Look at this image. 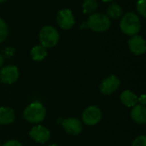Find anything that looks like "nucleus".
Wrapping results in <instances>:
<instances>
[{
  "label": "nucleus",
  "mask_w": 146,
  "mask_h": 146,
  "mask_svg": "<svg viewBox=\"0 0 146 146\" xmlns=\"http://www.w3.org/2000/svg\"><path fill=\"white\" fill-rule=\"evenodd\" d=\"M101 1L104 3H110V2H112L113 0H101Z\"/></svg>",
  "instance_id": "nucleus-25"
},
{
  "label": "nucleus",
  "mask_w": 146,
  "mask_h": 146,
  "mask_svg": "<svg viewBox=\"0 0 146 146\" xmlns=\"http://www.w3.org/2000/svg\"><path fill=\"white\" fill-rule=\"evenodd\" d=\"M7 0H0V3H4V2H6Z\"/></svg>",
  "instance_id": "nucleus-27"
},
{
  "label": "nucleus",
  "mask_w": 146,
  "mask_h": 146,
  "mask_svg": "<svg viewBox=\"0 0 146 146\" xmlns=\"http://www.w3.org/2000/svg\"><path fill=\"white\" fill-rule=\"evenodd\" d=\"M0 146H1V143H0Z\"/></svg>",
  "instance_id": "nucleus-28"
},
{
  "label": "nucleus",
  "mask_w": 146,
  "mask_h": 146,
  "mask_svg": "<svg viewBox=\"0 0 146 146\" xmlns=\"http://www.w3.org/2000/svg\"><path fill=\"white\" fill-rule=\"evenodd\" d=\"M15 48L11 47V46H9V47H6L2 51V56H3V58H6V59H9L11 57H13V56L15 55Z\"/></svg>",
  "instance_id": "nucleus-20"
},
{
  "label": "nucleus",
  "mask_w": 146,
  "mask_h": 146,
  "mask_svg": "<svg viewBox=\"0 0 146 146\" xmlns=\"http://www.w3.org/2000/svg\"><path fill=\"white\" fill-rule=\"evenodd\" d=\"M8 34H9V28L7 23L4 21V20L0 18V43L3 42L6 39Z\"/></svg>",
  "instance_id": "nucleus-18"
},
{
  "label": "nucleus",
  "mask_w": 146,
  "mask_h": 146,
  "mask_svg": "<svg viewBox=\"0 0 146 146\" xmlns=\"http://www.w3.org/2000/svg\"><path fill=\"white\" fill-rule=\"evenodd\" d=\"M145 6L146 0H138L136 3V9L139 15H141L143 18H145Z\"/></svg>",
  "instance_id": "nucleus-19"
},
{
  "label": "nucleus",
  "mask_w": 146,
  "mask_h": 146,
  "mask_svg": "<svg viewBox=\"0 0 146 146\" xmlns=\"http://www.w3.org/2000/svg\"><path fill=\"white\" fill-rule=\"evenodd\" d=\"M138 103H139V104L145 106L146 104V97L145 95H141L139 96V98H138Z\"/></svg>",
  "instance_id": "nucleus-23"
},
{
  "label": "nucleus",
  "mask_w": 146,
  "mask_h": 146,
  "mask_svg": "<svg viewBox=\"0 0 146 146\" xmlns=\"http://www.w3.org/2000/svg\"><path fill=\"white\" fill-rule=\"evenodd\" d=\"M101 119H102L101 110L96 105H92L87 107L82 114L83 122L89 127L97 125L101 121Z\"/></svg>",
  "instance_id": "nucleus-5"
},
{
  "label": "nucleus",
  "mask_w": 146,
  "mask_h": 146,
  "mask_svg": "<svg viewBox=\"0 0 146 146\" xmlns=\"http://www.w3.org/2000/svg\"><path fill=\"white\" fill-rule=\"evenodd\" d=\"M29 135L35 142L39 144L46 143L50 138V130L41 125L34 126L31 131L29 132Z\"/></svg>",
  "instance_id": "nucleus-9"
},
{
  "label": "nucleus",
  "mask_w": 146,
  "mask_h": 146,
  "mask_svg": "<svg viewBox=\"0 0 146 146\" xmlns=\"http://www.w3.org/2000/svg\"><path fill=\"white\" fill-rule=\"evenodd\" d=\"M48 146H58L56 144H51V145H50Z\"/></svg>",
  "instance_id": "nucleus-26"
},
{
  "label": "nucleus",
  "mask_w": 146,
  "mask_h": 146,
  "mask_svg": "<svg viewBox=\"0 0 146 146\" xmlns=\"http://www.w3.org/2000/svg\"><path fill=\"white\" fill-rule=\"evenodd\" d=\"M47 56V49L41 44L35 45L31 50V56L33 61L40 62L43 61Z\"/></svg>",
  "instance_id": "nucleus-16"
},
{
  "label": "nucleus",
  "mask_w": 146,
  "mask_h": 146,
  "mask_svg": "<svg viewBox=\"0 0 146 146\" xmlns=\"http://www.w3.org/2000/svg\"><path fill=\"white\" fill-rule=\"evenodd\" d=\"M62 126L67 133L74 136L79 135L83 130L82 122L74 117H70L63 120L62 121Z\"/></svg>",
  "instance_id": "nucleus-10"
},
{
  "label": "nucleus",
  "mask_w": 146,
  "mask_h": 146,
  "mask_svg": "<svg viewBox=\"0 0 146 146\" xmlns=\"http://www.w3.org/2000/svg\"><path fill=\"white\" fill-rule=\"evenodd\" d=\"M38 38L40 44L44 48H53L55 47L60 38L58 31L52 26H44L43 27L38 33Z\"/></svg>",
  "instance_id": "nucleus-4"
},
{
  "label": "nucleus",
  "mask_w": 146,
  "mask_h": 146,
  "mask_svg": "<svg viewBox=\"0 0 146 146\" xmlns=\"http://www.w3.org/2000/svg\"><path fill=\"white\" fill-rule=\"evenodd\" d=\"M46 115V110L44 105L39 102L30 104L23 112V118L33 124L42 122Z\"/></svg>",
  "instance_id": "nucleus-3"
},
{
  "label": "nucleus",
  "mask_w": 146,
  "mask_h": 146,
  "mask_svg": "<svg viewBox=\"0 0 146 146\" xmlns=\"http://www.w3.org/2000/svg\"><path fill=\"white\" fill-rule=\"evenodd\" d=\"M19 74V69L16 66H5L0 69V81L3 84L11 85L18 80Z\"/></svg>",
  "instance_id": "nucleus-8"
},
{
  "label": "nucleus",
  "mask_w": 146,
  "mask_h": 146,
  "mask_svg": "<svg viewBox=\"0 0 146 146\" xmlns=\"http://www.w3.org/2000/svg\"><path fill=\"white\" fill-rule=\"evenodd\" d=\"M132 146H146V137L145 135H141L139 136L138 138H136Z\"/></svg>",
  "instance_id": "nucleus-21"
},
{
  "label": "nucleus",
  "mask_w": 146,
  "mask_h": 146,
  "mask_svg": "<svg viewBox=\"0 0 146 146\" xmlns=\"http://www.w3.org/2000/svg\"><path fill=\"white\" fill-rule=\"evenodd\" d=\"M3 146H23L20 142L16 140H9Z\"/></svg>",
  "instance_id": "nucleus-22"
},
{
  "label": "nucleus",
  "mask_w": 146,
  "mask_h": 146,
  "mask_svg": "<svg viewBox=\"0 0 146 146\" xmlns=\"http://www.w3.org/2000/svg\"><path fill=\"white\" fill-rule=\"evenodd\" d=\"M111 26V20L104 13H94L90 15L85 27L91 29L96 33H104L110 29Z\"/></svg>",
  "instance_id": "nucleus-2"
},
{
  "label": "nucleus",
  "mask_w": 146,
  "mask_h": 146,
  "mask_svg": "<svg viewBox=\"0 0 146 146\" xmlns=\"http://www.w3.org/2000/svg\"><path fill=\"white\" fill-rule=\"evenodd\" d=\"M15 120L14 110L8 107H0V125H9Z\"/></svg>",
  "instance_id": "nucleus-14"
},
{
  "label": "nucleus",
  "mask_w": 146,
  "mask_h": 146,
  "mask_svg": "<svg viewBox=\"0 0 146 146\" xmlns=\"http://www.w3.org/2000/svg\"><path fill=\"white\" fill-rule=\"evenodd\" d=\"M138 98L139 97L133 92L129 90H126L122 92V93L121 94L120 99L124 105H126L127 107L133 108L138 104Z\"/></svg>",
  "instance_id": "nucleus-13"
},
{
  "label": "nucleus",
  "mask_w": 146,
  "mask_h": 146,
  "mask_svg": "<svg viewBox=\"0 0 146 146\" xmlns=\"http://www.w3.org/2000/svg\"><path fill=\"white\" fill-rule=\"evenodd\" d=\"M120 28L121 32L127 36L137 35L141 29V21L139 16L133 12H127L122 15L120 21Z\"/></svg>",
  "instance_id": "nucleus-1"
},
{
  "label": "nucleus",
  "mask_w": 146,
  "mask_h": 146,
  "mask_svg": "<svg viewBox=\"0 0 146 146\" xmlns=\"http://www.w3.org/2000/svg\"><path fill=\"white\" fill-rule=\"evenodd\" d=\"M110 20H116L123 15V9L121 6L116 3H111L107 9V15Z\"/></svg>",
  "instance_id": "nucleus-15"
},
{
  "label": "nucleus",
  "mask_w": 146,
  "mask_h": 146,
  "mask_svg": "<svg viewBox=\"0 0 146 146\" xmlns=\"http://www.w3.org/2000/svg\"><path fill=\"white\" fill-rule=\"evenodd\" d=\"M98 8V0H84L82 3V11L86 15H92Z\"/></svg>",
  "instance_id": "nucleus-17"
},
{
  "label": "nucleus",
  "mask_w": 146,
  "mask_h": 146,
  "mask_svg": "<svg viewBox=\"0 0 146 146\" xmlns=\"http://www.w3.org/2000/svg\"><path fill=\"white\" fill-rule=\"evenodd\" d=\"M3 62H4V58H3V56H2V54L0 53V68L3 66Z\"/></svg>",
  "instance_id": "nucleus-24"
},
{
  "label": "nucleus",
  "mask_w": 146,
  "mask_h": 146,
  "mask_svg": "<svg viewBox=\"0 0 146 146\" xmlns=\"http://www.w3.org/2000/svg\"><path fill=\"white\" fill-rule=\"evenodd\" d=\"M131 118L137 124L143 125L146 122V108L141 104H136L131 111Z\"/></svg>",
  "instance_id": "nucleus-12"
},
{
  "label": "nucleus",
  "mask_w": 146,
  "mask_h": 146,
  "mask_svg": "<svg viewBox=\"0 0 146 146\" xmlns=\"http://www.w3.org/2000/svg\"><path fill=\"white\" fill-rule=\"evenodd\" d=\"M56 22L58 26L65 30L72 28L75 24V18L71 9H62L56 15Z\"/></svg>",
  "instance_id": "nucleus-6"
},
{
  "label": "nucleus",
  "mask_w": 146,
  "mask_h": 146,
  "mask_svg": "<svg viewBox=\"0 0 146 146\" xmlns=\"http://www.w3.org/2000/svg\"><path fill=\"white\" fill-rule=\"evenodd\" d=\"M128 47L130 51L135 56L143 55L146 50L145 41L144 38L140 35L132 36L128 39Z\"/></svg>",
  "instance_id": "nucleus-11"
},
{
  "label": "nucleus",
  "mask_w": 146,
  "mask_h": 146,
  "mask_svg": "<svg viewBox=\"0 0 146 146\" xmlns=\"http://www.w3.org/2000/svg\"><path fill=\"white\" fill-rule=\"evenodd\" d=\"M120 85L121 81L119 78L115 74H111L101 81L99 85V90L104 95H110L120 87Z\"/></svg>",
  "instance_id": "nucleus-7"
}]
</instances>
